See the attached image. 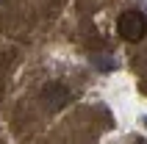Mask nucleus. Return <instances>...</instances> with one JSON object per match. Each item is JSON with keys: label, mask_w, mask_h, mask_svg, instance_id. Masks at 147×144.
I'll list each match as a JSON object with an SVG mask.
<instances>
[{"label": "nucleus", "mask_w": 147, "mask_h": 144, "mask_svg": "<svg viewBox=\"0 0 147 144\" xmlns=\"http://www.w3.org/2000/svg\"><path fill=\"white\" fill-rule=\"evenodd\" d=\"M117 28H119V36H122V39L139 42V39H144V33H147V17L142 14V11H136V8H131V11H125V14L119 17Z\"/></svg>", "instance_id": "f257e3e1"}]
</instances>
